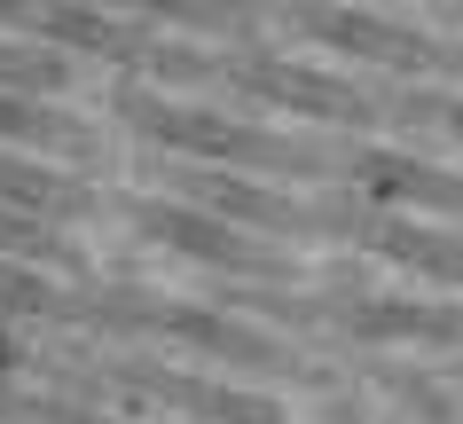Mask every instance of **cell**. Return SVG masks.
<instances>
[{
  "mask_svg": "<svg viewBox=\"0 0 463 424\" xmlns=\"http://www.w3.org/2000/svg\"><path fill=\"white\" fill-rule=\"evenodd\" d=\"M0 259H16V268H55V259H71V244H55L48 221H24V212L0 204Z\"/></svg>",
  "mask_w": 463,
  "mask_h": 424,
  "instance_id": "9a60e30c",
  "label": "cell"
},
{
  "mask_svg": "<svg viewBox=\"0 0 463 424\" xmlns=\"http://www.w3.org/2000/svg\"><path fill=\"white\" fill-rule=\"evenodd\" d=\"M345 181H354V197H369L377 212L424 204V212L463 221V174L424 165V157H409V150H354V157H345Z\"/></svg>",
  "mask_w": 463,
  "mask_h": 424,
  "instance_id": "8992f818",
  "label": "cell"
},
{
  "mask_svg": "<svg viewBox=\"0 0 463 424\" xmlns=\"http://www.w3.org/2000/svg\"><path fill=\"white\" fill-rule=\"evenodd\" d=\"M196 212H213V221H244L260 236H315V204H291L275 197L268 181H236V174H196L189 181Z\"/></svg>",
  "mask_w": 463,
  "mask_h": 424,
  "instance_id": "ba28073f",
  "label": "cell"
},
{
  "mask_svg": "<svg viewBox=\"0 0 463 424\" xmlns=\"http://www.w3.org/2000/svg\"><path fill=\"white\" fill-rule=\"evenodd\" d=\"M118 118H134L149 142H165L181 157H204L220 174H275V181H322L330 157L322 142H298V134H268V126H244V118H220V110H196V102H173V95H149V87H126L118 95Z\"/></svg>",
  "mask_w": 463,
  "mask_h": 424,
  "instance_id": "6da1fadb",
  "label": "cell"
},
{
  "mask_svg": "<svg viewBox=\"0 0 463 424\" xmlns=\"http://www.w3.org/2000/svg\"><path fill=\"white\" fill-rule=\"evenodd\" d=\"M315 228H345V236H362L369 251H385L392 268H416V275L463 291V236H448V228L401 221V212H354V204H315Z\"/></svg>",
  "mask_w": 463,
  "mask_h": 424,
  "instance_id": "5b68a950",
  "label": "cell"
},
{
  "mask_svg": "<svg viewBox=\"0 0 463 424\" xmlns=\"http://www.w3.org/2000/svg\"><path fill=\"white\" fill-rule=\"evenodd\" d=\"M157 400H173L181 417L196 424H283V409H275L268 393H236V385H213V377H181V370H157L142 377Z\"/></svg>",
  "mask_w": 463,
  "mask_h": 424,
  "instance_id": "30bf717a",
  "label": "cell"
},
{
  "mask_svg": "<svg viewBox=\"0 0 463 424\" xmlns=\"http://www.w3.org/2000/svg\"><path fill=\"white\" fill-rule=\"evenodd\" d=\"M401 110H409V118H424V126H448V134L463 142V95H409Z\"/></svg>",
  "mask_w": 463,
  "mask_h": 424,
  "instance_id": "e0dca14e",
  "label": "cell"
},
{
  "mask_svg": "<svg viewBox=\"0 0 463 424\" xmlns=\"http://www.w3.org/2000/svg\"><path fill=\"white\" fill-rule=\"evenodd\" d=\"M63 323H95V330H149L173 346H196L213 362L236 370H291V353L275 346L260 323H236L220 306H181V299H149V291H63Z\"/></svg>",
  "mask_w": 463,
  "mask_h": 424,
  "instance_id": "7a4b0ae2",
  "label": "cell"
},
{
  "mask_svg": "<svg viewBox=\"0 0 463 424\" xmlns=\"http://www.w3.org/2000/svg\"><path fill=\"white\" fill-rule=\"evenodd\" d=\"M63 87V63L55 55H32V48H8L0 40V95H48Z\"/></svg>",
  "mask_w": 463,
  "mask_h": 424,
  "instance_id": "2e32d148",
  "label": "cell"
},
{
  "mask_svg": "<svg viewBox=\"0 0 463 424\" xmlns=\"http://www.w3.org/2000/svg\"><path fill=\"white\" fill-rule=\"evenodd\" d=\"M338 323L354 338H416V346H456L463 338L456 306H416V299H345Z\"/></svg>",
  "mask_w": 463,
  "mask_h": 424,
  "instance_id": "9c48e42d",
  "label": "cell"
},
{
  "mask_svg": "<svg viewBox=\"0 0 463 424\" xmlns=\"http://www.w3.org/2000/svg\"><path fill=\"white\" fill-rule=\"evenodd\" d=\"M228 79H236L251 102H275V110H298V118H322V126H369L377 118V95H362L354 79L315 71V63H291V55L228 63Z\"/></svg>",
  "mask_w": 463,
  "mask_h": 424,
  "instance_id": "3957f363",
  "label": "cell"
},
{
  "mask_svg": "<svg viewBox=\"0 0 463 424\" xmlns=\"http://www.w3.org/2000/svg\"><path fill=\"white\" fill-rule=\"evenodd\" d=\"M16 24L48 32V40H63V48H87V55H102V63H142V40H134L118 16H95V8H32V16H16Z\"/></svg>",
  "mask_w": 463,
  "mask_h": 424,
  "instance_id": "8fae6325",
  "label": "cell"
},
{
  "mask_svg": "<svg viewBox=\"0 0 463 424\" xmlns=\"http://www.w3.org/2000/svg\"><path fill=\"white\" fill-rule=\"evenodd\" d=\"M0 142H87L71 118H55L48 102H32V95H0Z\"/></svg>",
  "mask_w": 463,
  "mask_h": 424,
  "instance_id": "4fadbf2b",
  "label": "cell"
},
{
  "mask_svg": "<svg viewBox=\"0 0 463 424\" xmlns=\"http://www.w3.org/2000/svg\"><path fill=\"white\" fill-rule=\"evenodd\" d=\"M0 204L8 212H24V221H48V212H87V189L63 174H48V165H24V157H0Z\"/></svg>",
  "mask_w": 463,
  "mask_h": 424,
  "instance_id": "7c38bea8",
  "label": "cell"
},
{
  "mask_svg": "<svg viewBox=\"0 0 463 424\" xmlns=\"http://www.w3.org/2000/svg\"><path fill=\"white\" fill-rule=\"evenodd\" d=\"M134 228H142L149 244L181 251V259H204V268H220V275H260V283H275V275H283V259H275V251H260L251 236H236L228 221L196 212V204H134Z\"/></svg>",
  "mask_w": 463,
  "mask_h": 424,
  "instance_id": "277c9868",
  "label": "cell"
},
{
  "mask_svg": "<svg viewBox=\"0 0 463 424\" xmlns=\"http://www.w3.org/2000/svg\"><path fill=\"white\" fill-rule=\"evenodd\" d=\"M0 315H48V323H63V283H48L40 268L0 259Z\"/></svg>",
  "mask_w": 463,
  "mask_h": 424,
  "instance_id": "5bb4252c",
  "label": "cell"
},
{
  "mask_svg": "<svg viewBox=\"0 0 463 424\" xmlns=\"http://www.w3.org/2000/svg\"><path fill=\"white\" fill-rule=\"evenodd\" d=\"M298 24L315 32L322 48H345V55H362V63H385V71H439L448 63L432 40H416V32L385 24V16H362V8H307Z\"/></svg>",
  "mask_w": 463,
  "mask_h": 424,
  "instance_id": "52a82bcc",
  "label": "cell"
}]
</instances>
